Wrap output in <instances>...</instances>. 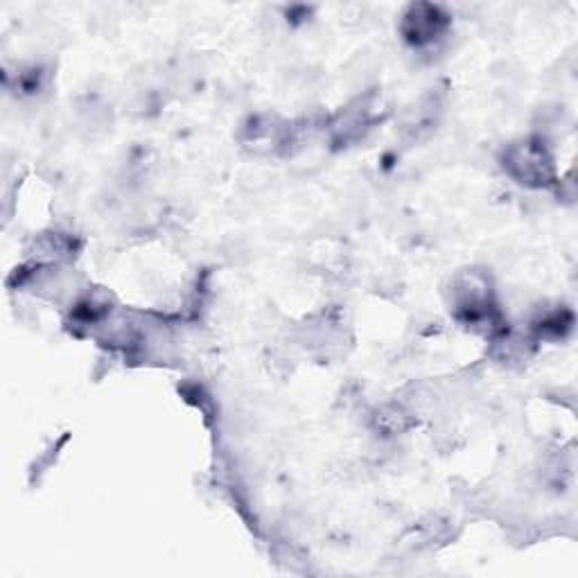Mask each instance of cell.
Instances as JSON below:
<instances>
[{
	"label": "cell",
	"instance_id": "obj_1",
	"mask_svg": "<svg viewBox=\"0 0 578 578\" xmlns=\"http://www.w3.org/2000/svg\"><path fill=\"white\" fill-rule=\"evenodd\" d=\"M504 170L527 188H547L556 179L554 159L538 138L511 144L504 152Z\"/></svg>",
	"mask_w": 578,
	"mask_h": 578
},
{
	"label": "cell",
	"instance_id": "obj_2",
	"mask_svg": "<svg viewBox=\"0 0 578 578\" xmlns=\"http://www.w3.org/2000/svg\"><path fill=\"white\" fill-rule=\"evenodd\" d=\"M450 28V19L437 6H411L402 21V34L411 46L437 43Z\"/></svg>",
	"mask_w": 578,
	"mask_h": 578
},
{
	"label": "cell",
	"instance_id": "obj_3",
	"mask_svg": "<svg viewBox=\"0 0 578 578\" xmlns=\"http://www.w3.org/2000/svg\"><path fill=\"white\" fill-rule=\"evenodd\" d=\"M411 413L400 407V405H389L385 407L380 413H378V427L387 434H396V431H405L409 425H411Z\"/></svg>",
	"mask_w": 578,
	"mask_h": 578
}]
</instances>
